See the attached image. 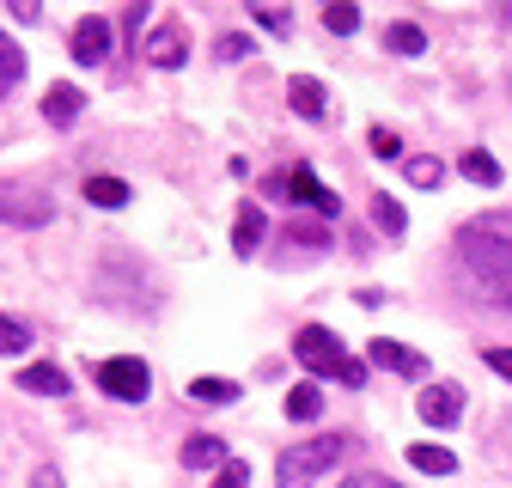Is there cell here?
I'll return each instance as SVG.
<instances>
[{
    "label": "cell",
    "mask_w": 512,
    "mask_h": 488,
    "mask_svg": "<svg viewBox=\"0 0 512 488\" xmlns=\"http://www.w3.org/2000/svg\"><path fill=\"white\" fill-rule=\"evenodd\" d=\"M147 61H153V68H183V61H189L183 31H177V25H159V31L147 37Z\"/></svg>",
    "instance_id": "10"
},
{
    "label": "cell",
    "mask_w": 512,
    "mask_h": 488,
    "mask_svg": "<svg viewBox=\"0 0 512 488\" xmlns=\"http://www.w3.org/2000/svg\"><path fill=\"white\" fill-rule=\"evenodd\" d=\"M19 391H31V397H61V391H68V373H61V366H25V373H19Z\"/></svg>",
    "instance_id": "14"
},
{
    "label": "cell",
    "mask_w": 512,
    "mask_h": 488,
    "mask_svg": "<svg viewBox=\"0 0 512 488\" xmlns=\"http://www.w3.org/2000/svg\"><path fill=\"white\" fill-rule=\"evenodd\" d=\"M409 183H415V190H439V183H445V165H439L433 153H421V159H409Z\"/></svg>",
    "instance_id": "23"
},
{
    "label": "cell",
    "mask_w": 512,
    "mask_h": 488,
    "mask_svg": "<svg viewBox=\"0 0 512 488\" xmlns=\"http://www.w3.org/2000/svg\"><path fill=\"white\" fill-rule=\"evenodd\" d=\"M214 488H250V464L238 458V464H226L220 476H214Z\"/></svg>",
    "instance_id": "29"
},
{
    "label": "cell",
    "mask_w": 512,
    "mask_h": 488,
    "mask_svg": "<svg viewBox=\"0 0 512 488\" xmlns=\"http://www.w3.org/2000/svg\"><path fill=\"white\" fill-rule=\"evenodd\" d=\"M80 104H86V98H80V86H68V80H55V86L43 92V116L55 122V129H68V122L80 116Z\"/></svg>",
    "instance_id": "11"
},
{
    "label": "cell",
    "mask_w": 512,
    "mask_h": 488,
    "mask_svg": "<svg viewBox=\"0 0 512 488\" xmlns=\"http://www.w3.org/2000/svg\"><path fill=\"white\" fill-rule=\"evenodd\" d=\"M183 391H189V403H232V397H238L232 379H189Z\"/></svg>",
    "instance_id": "22"
},
{
    "label": "cell",
    "mask_w": 512,
    "mask_h": 488,
    "mask_svg": "<svg viewBox=\"0 0 512 488\" xmlns=\"http://www.w3.org/2000/svg\"><path fill=\"white\" fill-rule=\"evenodd\" d=\"M458 275L476 299L512 312V214H488L458 232Z\"/></svg>",
    "instance_id": "1"
},
{
    "label": "cell",
    "mask_w": 512,
    "mask_h": 488,
    "mask_svg": "<svg viewBox=\"0 0 512 488\" xmlns=\"http://www.w3.org/2000/svg\"><path fill=\"white\" fill-rule=\"evenodd\" d=\"M287 196H293V202H305V208H317L324 220H336V214H342V196L330 190V183H317V171H311V165H293V171H287Z\"/></svg>",
    "instance_id": "6"
},
{
    "label": "cell",
    "mask_w": 512,
    "mask_h": 488,
    "mask_svg": "<svg viewBox=\"0 0 512 488\" xmlns=\"http://www.w3.org/2000/svg\"><path fill=\"white\" fill-rule=\"evenodd\" d=\"M256 25H269V31H293V13H281V7H256Z\"/></svg>",
    "instance_id": "30"
},
{
    "label": "cell",
    "mask_w": 512,
    "mask_h": 488,
    "mask_svg": "<svg viewBox=\"0 0 512 488\" xmlns=\"http://www.w3.org/2000/svg\"><path fill=\"white\" fill-rule=\"evenodd\" d=\"M366 147H372L378 159H403V135H397V129H384V122H378L372 135H366Z\"/></svg>",
    "instance_id": "25"
},
{
    "label": "cell",
    "mask_w": 512,
    "mask_h": 488,
    "mask_svg": "<svg viewBox=\"0 0 512 488\" xmlns=\"http://www.w3.org/2000/svg\"><path fill=\"white\" fill-rule=\"evenodd\" d=\"M384 49H391V55H421L427 49V37H421V25H384Z\"/></svg>",
    "instance_id": "19"
},
{
    "label": "cell",
    "mask_w": 512,
    "mask_h": 488,
    "mask_svg": "<svg viewBox=\"0 0 512 488\" xmlns=\"http://www.w3.org/2000/svg\"><path fill=\"white\" fill-rule=\"evenodd\" d=\"M458 165H464V177H470V183H482V190H494V183H500V159H494V153H482V147H470Z\"/></svg>",
    "instance_id": "17"
},
{
    "label": "cell",
    "mask_w": 512,
    "mask_h": 488,
    "mask_svg": "<svg viewBox=\"0 0 512 488\" xmlns=\"http://www.w3.org/2000/svg\"><path fill=\"white\" fill-rule=\"evenodd\" d=\"M183 464H189V470H226L232 458H226V440H214V434H196V440L183 446Z\"/></svg>",
    "instance_id": "13"
},
{
    "label": "cell",
    "mask_w": 512,
    "mask_h": 488,
    "mask_svg": "<svg viewBox=\"0 0 512 488\" xmlns=\"http://www.w3.org/2000/svg\"><path fill=\"white\" fill-rule=\"evenodd\" d=\"M110 55V19H80L74 25V61H80V68H98V61Z\"/></svg>",
    "instance_id": "9"
},
{
    "label": "cell",
    "mask_w": 512,
    "mask_h": 488,
    "mask_svg": "<svg viewBox=\"0 0 512 488\" xmlns=\"http://www.w3.org/2000/svg\"><path fill=\"white\" fill-rule=\"evenodd\" d=\"M293 354H299V366H311V373H342V342L324 330V324H305L299 336H293Z\"/></svg>",
    "instance_id": "5"
},
{
    "label": "cell",
    "mask_w": 512,
    "mask_h": 488,
    "mask_svg": "<svg viewBox=\"0 0 512 488\" xmlns=\"http://www.w3.org/2000/svg\"><path fill=\"white\" fill-rule=\"evenodd\" d=\"M336 379H342L348 391H360V385H366V366H360V360H342V373H336Z\"/></svg>",
    "instance_id": "32"
},
{
    "label": "cell",
    "mask_w": 512,
    "mask_h": 488,
    "mask_svg": "<svg viewBox=\"0 0 512 488\" xmlns=\"http://www.w3.org/2000/svg\"><path fill=\"white\" fill-rule=\"evenodd\" d=\"M324 31H336V37L360 31V7H348V0H330V7H324Z\"/></svg>",
    "instance_id": "24"
},
{
    "label": "cell",
    "mask_w": 512,
    "mask_h": 488,
    "mask_svg": "<svg viewBox=\"0 0 512 488\" xmlns=\"http://www.w3.org/2000/svg\"><path fill=\"white\" fill-rule=\"evenodd\" d=\"M415 415H421L427 427H452V421L464 415V391H458V385H433V391L415 397Z\"/></svg>",
    "instance_id": "8"
},
{
    "label": "cell",
    "mask_w": 512,
    "mask_h": 488,
    "mask_svg": "<svg viewBox=\"0 0 512 488\" xmlns=\"http://www.w3.org/2000/svg\"><path fill=\"white\" fill-rule=\"evenodd\" d=\"M342 488H403V482H391V476H378V470H366V476H354V482H342Z\"/></svg>",
    "instance_id": "34"
},
{
    "label": "cell",
    "mask_w": 512,
    "mask_h": 488,
    "mask_svg": "<svg viewBox=\"0 0 512 488\" xmlns=\"http://www.w3.org/2000/svg\"><path fill=\"white\" fill-rule=\"evenodd\" d=\"M287 415L293 421H317V415H324V391H317V385H293L287 391Z\"/></svg>",
    "instance_id": "20"
},
{
    "label": "cell",
    "mask_w": 512,
    "mask_h": 488,
    "mask_svg": "<svg viewBox=\"0 0 512 488\" xmlns=\"http://www.w3.org/2000/svg\"><path fill=\"white\" fill-rule=\"evenodd\" d=\"M55 202L43 183H25V177H0V220L7 226H49Z\"/></svg>",
    "instance_id": "3"
},
{
    "label": "cell",
    "mask_w": 512,
    "mask_h": 488,
    "mask_svg": "<svg viewBox=\"0 0 512 488\" xmlns=\"http://www.w3.org/2000/svg\"><path fill=\"white\" fill-rule=\"evenodd\" d=\"M31 342V330L19 324V318H7V312H0V354H19Z\"/></svg>",
    "instance_id": "27"
},
{
    "label": "cell",
    "mask_w": 512,
    "mask_h": 488,
    "mask_svg": "<svg viewBox=\"0 0 512 488\" xmlns=\"http://www.w3.org/2000/svg\"><path fill=\"white\" fill-rule=\"evenodd\" d=\"M366 360L384 366V373H403V379H421V373H427V360H421L415 348L391 342V336H372V342H366Z\"/></svg>",
    "instance_id": "7"
},
{
    "label": "cell",
    "mask_w": 512,
    "mask_h": 488,
    "mask_svg": "<svg viewBox=\"0 0 512 488\" xmlns=\"http://www.w3.org/2000/svg\"><path fill=\"white\" fill-rule=\"evenodd\" d=\"M256 244H263V208H256V202H238V220H232V251H238V257H256Z\"/></svg>",
    "instance_id": "12"
},
{
    "label": "cell",
    "mask_w": 512,
    "mask_h": 488,
    "mask_svg": "<svg viewBox=\"0 0 512 488\" xmlns=\"http://www.w3.org/2000/svg\"><path fill=\"white\" fill-rule=\"evenodd\" d=\"M19 80H25V49H19L7 31H0V98H7Z\"/></svg>",
    "instance_id": "16"
},
{
    "label": "cell",
    "mask_w": 512,
    "mask_h": 488,
    "mask_svg": "<svg viewBox=\"0 0 512 488\" xmlns=\"http://www.w3.org/2000/svg\"><path fill=\"white\" fill-rule=\"evenodd\" d=\"M287 98H293V110H299V116H311V122H317V116H324V110H330V104H324V86H317L311 74H299V80H287Z\"/></svg>",
    "instance_id": "15"
},
{
    "label": "cell",
    "mask_w": 512,
    "mask_h": 488,
    "mask_svg": "<svg viewBox=\"0 0 512 488\" xmlns=\"http://www.w3.org/2000/svg\"><path fill=\"white\" fill-rule=\"evenodd\" d=\"M214 55H220V61H238V55H250V37H244V31H226V37L214 43Z\"/></svg>",
    "instance_id": "28"
},
{
    "label": "cell",
    "mask_w": 512,
    "mask_h": 488,
    "mask_svg": "<svg viewBox=\"0 0 512 488\" xmlns=\"http://www.w3.org/2000/svg\"><path fill=\"white\" fill-rule=\"evenodd\" d=\"M287 238H293V244H305V251H324V226H293Z\"/></svg>",
    "instance_id": "31"
},
{
    "label": "cell",
    "mask_w": 512,
    "mask_h": 488,
    "mask_svg": "<svg viewBox=\"0 0 512 488\" xmlns=\"http://www.w3.org/2000/svg\"><path fill=\"white\" fill-rule=\"evenodd\" d=\"M348 458V440L342 434H330V440H299V446H287L281 452V464H275V482L281 488H311L324 470H336Z\"/></svg>",
    "instance_id": "2"
},
{
    "label": "cell",
    "mask_w": 512,
    "mask_h": 488,
    "mask_svg": "<svg viewBox=\"0 0 512 488\" xmlns=\"http://www.w3.org/2000/svg\"><path fill=\"white\" fill-rule=\"evenodd\" d=\"M86 202L92 208H122L128 202V183L122 177H86Z\"/></svg>",
    "instance_id": "18"
},
{
    "label": "cell",
    "mask_w": 512,
    "mask_h": 488,
    "mask_svg": "<svg viewBox=\"0 0 512 488\" xmlns=\"http://www.w3.org/2000/svg\"><path fill=\"white\" fill-rule=\"evenodd\" d=\"M98 391H110L116 403H147V391H153V373H147V360H135V354H116V360H98Z\"/></svg>",
    "instance_id": "4"
},
{
    "label": "cell",
    "mask_w": 512,
    "mask_h": 488,
    "mask_svg": "<svg viewBox=\"0 0 512 488\" xmlns=\"http://www.w3.org/2000/svg\"><path fill=\"white\" fill-rule=\"evenodd\" d=\"M482 360H488V366H494V373H500V379H512V348H488V354H482Z\"/></svg>",
    "instance_id": "33"
},
{
    "label": "cell",
    "mask_w": 512,
    "mask_h": 488,
    "mask_svg": "<svg viewBox=\"0 0 512 488\" xmlns=\"http://www.w3.org/2000/svg\"><path fill=\"white\" fill-rule=\"evenodd\" d=\"M31 488H68V482H61V470H55V464H43V470L31 476Z\"/></svg>",
    "instance_id": "35"
},
{
    "label": "cell",
    "mask_w": 512,
    "mask_h": 488,
    "mask_svg": "<svg viewBox=\"0 0 512 488\" xmlns=\"http://www.w3.org/2000/svg\"><path fill=\"white\" fill-rule=\"evenodd\" d=\"M372 220H378V226H384V232H391V238H397V232H403V226H409V214H403V208H397V202H391V196H378V202H372Z\"/></svg>",
    "instance_id": "26"
},
{
    "label": "cell",
    "mask_w": 512,
    "mask_h": 488,
    "mask_svg": "<svg viewBox=\"0 0 512 488\" xmlns=\"http://www.w3.org/2000/svg\"><path fill=\"white\" fill-rule=\"evenodd\" d=\"M409 464L427 470V476H452V470H458V458L445 452V446H409Z\"/></svg>",
    "instance_id": "21"
}]
</instances>
